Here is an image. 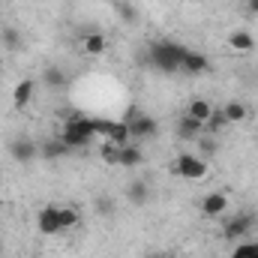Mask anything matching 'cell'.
Listing matches in <instances>:
<instances>
[{"label": "cell", "mask_w": 258, "mask_h": 258, "mask_svg": "<svg viewBox=\"0 0 258 258\" xmlns=\"http://www.w3.org/2000/svg\"><path fill=\"white\" fill-rule=\"evenodd\" d=\"M183 54H186V45L171 42V39H159V42H153V45L147 48V60H150V66H153L156 72H162V75L180 72Z\"/></svg>", "instance_id": "6da1fadb"}, {"label": "cell", "mask_w": 258, "mask_h": 258, "mask_svg": "<svg viewBox=\"0 0 258 258\" xmlns=\"http://www.w3.org/2000/svg\"><path fill=\"white\" fill-rule=\"evenodd\" d=\"M60 138L69 150H84L93 144L96 138V126H93V117L87 114H72L60 123Z\"/></svg>", "instance_id": "7a4b0ae2"}, {"label": "cell", "mask_w": 258, "mask_h": 258, "mask_svg": "<svg viewBox=\"0 0 258 258\" xmlns=\"http://www.w3.org/2000/svg\"><path fill=\"white\" fill-rule=\"evenodd\" d=\"M123 123L129 126V141H147V138H153L156 132H159V123H156V117H150V114H144V111H138V108H129L126 117H123Z\"/></svg>", "instance_id": "3957f363"}, {"label": "cell", "mask_w": 258, "mask_h": 258, "mask_svg": "<svg viewBox=\"0 0 258 258\" xmlns=\"http://www.w3.org/2000/svg\"><path fill=\"white\" fill-rule=\"evenodd\" d=\"M174 171L183 180H204L207 177V159H201L198 153H180L174 159Z\"/></svg>", "instance_id": "277c9868"}, {"label": "cell", "mask_w": 258, "mask_h": 258, "mask_svg": "<svg viewBox=\"0 0 258 258\" xmlns=\"http://www.w3.org/2000/svg\"><path fill=\"white\" fill-rule=\"evenodd\" d=\"M252 225H255V216H249V213H234V216H228L225 219V225H222V237L225 240H246L249 237V231H252Z\"/></svg>", "instance_id": "5b68a950"}, {"label": "cell", "mask_w": 258, "mask_h": 258, "mask_svg": "<svg viewBox=\"0 0 258 258\" xmlns=\"http://www.w3.org/2000/svg\"><path fill=\"white\" fill-rule=\"evenodd\" d=\"M9 156H12L15 162L27 165V162H33V159L39 156V141H33V138H27V135H18V138L9 141Z\"/></svg>", "instance_id": "8992f818"}, {"label": "cell", "mask_w": 258, "mask_h": 258, "mask_svg": "<svg viewBox=\"0 0 258 258\" xmlns=\"http://www.w3.org/2000/svg\"><path fill=\"white\" fill-rule=\"evenodd\" d=\"M36 228H39V234H60L63 231V225H60V207L57 204H45V207H39V213H36Z\"/></svg>", "instance_id": "52a82bcc"}, {"label": "cell", "mask_w": 258, "mask_h": 258, "mask_svg": "<svg viewBox=\"0 0 258 258\" xmlns=\"http://www.w3.org/2000/svg\"><path fill=\"white\" fill-rule=\"evenodd\" d=\"M228 195L225 192H207L201 198V213L207 216V219H219V216H225L228 213Z\"/></svg>", "instance_id": "ba28073f"}, {"label": "cell", "mask_w": 258, "mask_h": 258, "mask_svg": "<svg viewBox=\"0 0 258 258\" xmlns=\"http://www.w3.org/2000/svg\"><path fill=\"white\" fill-rule=\"evenodd\" d=\"M180 72H183V75H192V78H195V75H204V72H210V60H207V54H201V51H192V48H186Z\"/></svg>", "instance_id": "9c48e42d"}, {"label": "cell", "mask_w": 258, "mask_h": 258, "mask_svg": "<svg viewBox=\"0 0 258 258\" xmlns=\"http://www.w3.org/2000/svg\"><path fill=\"white\" fill-rule=\"evenodd\" d=\"M33 93H36V81L33 78H21L15 84V90H12V105L15 108H27L30 99H33Z\"/></svg>", "instance_id": "30bf717a"}, {"label": "cell", "mask_w": 258, "mask_h": 258, "mask_svg": "<svg viewBox=\"0 0 258 258\" xmlns=\"http://www.w3.org/2000/svg\"><path fill=\"white\" fill-rule=\"evenodd\" d=\"M201 132H204V123H201V120H195V117H189V114H180V117H177V138L195 141Z\"/></svg>", "instance_id": "8fae6325"}, {"label": "cell", "mask_w": 258, "mask_h": 258, "mask_svg": "<svg viewBox=\"0 0 258 258\" xmlns=\"http://www.w3.org/2000/svg\"><path fill=\"white\" fill-rule=\"evenodd\" d=\"M105 48H108L105 33H84V36H81V51H84V54L99 57V54H105Z\"/></svg>", "instance_id": "7c38bea8"}, {"label": "cell", "mask_w": 258, "mask_h": 258, "mask_svg": "<svg viewBox=\"0 0 258 258\" xmlns=\"http://www.w3.org/2000/svg\"><path fill=\"white\" fill-rule=\"evenodd\" d=\"M228 48L237 51V54H249L255 48V39H252L249 30H234V33H228Z\"/></svg>", "instance_id": "4fadbf2b"}, {"label": "cell", "mask_w": 258, "mask_h": 258, "mask_svg": "<svg viewBox=\"0 0 258 258\" xmlns=\"http://www.w3.org/2000/svg\"><path fill=\"white\" fill-rule=\"evenodd\" d=\"M141 162H144V153H141V147H138L135 141L120 144V159H117L120 168H135V165H141Z\"/></svg>", "instance_id": "5bb4252c"}, {"label": "cell", "mask_w": 258, "mask_h": 258, "mask_svg": "<svg viewBox=\"0 0 258 258\" xmlns=\"http://www.w3.org/2000/svg\"><path fill=\"white\" fill-rule=\"evenodd\" d=\"M69 153H72V150L63 144L60 135H57V138H48V141L39 144V156H42V159H60V156H69Z\"/></svg>", "instance_id": "9a60e30c"}, {"label": "cell", "mask_w": 258, "mask_h": 258, "mask_svg": "<svg viewBox=\"0 0 258 258\" xmlns=\"http://www.w3.org/2000/svg\"><path fill=\"white\" fill-rule=\"evenodd\" d=\"M126 198H129V204H135V207H144V204L150 201V186H147L144 180H129Z\"/></svg>", "instance_id": "2e32d148"}, {"label": "cell", "mask_w": 258, "mask_h": 258, "mask_svg": "<svg viewBox=\"0 0 258 258\" xmlns=\"http://www.w3.org/2000/svg\"><path fill=\"white\" fill-rule=\"evenodd\" d=\"M195 147H198V156H201V159H213V156L219 153V135L201 132V135L195 138Z\"/></svg>", "instance_id": "e0dca14e"}, {"label": "cell", "mask_w": 258, "mask_h": 258, "mask_svg": "<svg viewBox=\"0 0 258 258\" xmlns=\"http://www.w3.org/2000/svg\"><path fill=\"white\" fill-rule=\"evenodd\" d=\"M66 81H69V75H66L63 66H45V72H42V84L45 87L57 90V87H66Z\"/></svg>", "instance_id": "ac0fdd59"}, {"label": "cell", "mask_w": 258, "mask_h": 258, "mask_svg": "<svg viewBox=\"0 0 258 258\" xmlns=\"http://www.w3.org/2000/svg\"><path fill=\"white\" fill-rule=\"evenodd\" d=\"M213 108H216V105H213L210 99H201V96H198V99H192V102L186 105V114L195 117V120H201V123H207V117L213 114Z\"/></svg>", "instance_id": "d6986e66"}, {"label": "cell", "mask_w": 258, "mask_h": 258, "mask_svg": "<svg viewBox=\"0 0 258 258\" xmlns=\"http://www.w3.org/2000/svg\"><path fill=\"white\" fill-rule=\"evenodd\" d=\"M228 126H231V123H228L225 111H222V108H213V114H210L207 123H204V132H207V135H222Z\"/></svg>", "instance_id": "ffe728a7"}, {"label": "cell", "mask_w": 258, "mask_h": 258, "mask_svg": "<svg viewBox=\"0 0 258 258\" xmlns=\"http://www.w3.org/2000/svg\"><path fill=\"white\" fill-rule=\"evenodd\" d=\"M222 111H225L228 123H243V120L249 117V108H246L240 99H231V102H225V105H222Z\"/></svg>", "instance_id": "44dd1931"}, {"label": "cell", "mask_w": 258, "mask_h": 258, "mask_svg": "<svg viewBox=\"0 0 258 258\" xmlns=\"http://www.w3.org/2000/svg\"><path fill=\"white\" fill-rule=\"evenodd\" d=\"M60 225H63V231L78 228V225H81V210H75V207H60Z\"/></svg>", "instance_id": "7402d4cb"}, {"label": "cell", "mask_w": 258, "mask_h": 258, "mask_svg": "<svg viewBox=\"0 0 258 258\" xmlns=\"http://www.w3.org/2000/svg\"><path fill=\"white\" fill-rule=\"evenodd\" d=\"M228 258H258V240H240Z\"/></svg>", "instance_id": "603a6c76"}, {"label": "cell", "mask_w": 258, "mask_h": 258, "mask_svg": "<svg viewBox=\"0 0 258 258\" xmlns=\"http://www.w3.org/2000/svg\"><path fill=\"white\" fill-rule=\"evenodd\" d=\"M0 45H3L6 51H18V48H21V33H18L15 27H6V30L0 33Z\"/></svg>", "instance_id": "cb8c5ba5"}, {"label": "cell", "mask_w": 258, "mask_h": 258, "mask_svg": "<svg viewBox=\"0 0 258 258\" xmlns=\"http://www.w3.org/2000/svg\"><path fill=\"white\" fill-rule=\"evenodd\" d=\"M99 156H102L108 165H117V159H120V144H114V141H102Z\"/></svg>", "instance_id": "d4e9b609"}, {"label": "cell", "mask_w": 258, "mask_h": 258, "mask_svg": "<svg viewBox=\"0 0 258 258\" xmlns=\"http://www.w3.org/2000/svg\"><path fill=\"white\" fill-rule=\"evenodd\" d=\"M96 210H99V213H114V201H111V198H99V201H96Z\"/></svg>", "instance_id": "484cf974"}, {"label": "cell", "mask_w": 258, "mask_h": 258, "mask_svg": "<svg viewBox=\"0 0 258 258\" xmlns=\"http://www.w3.org/2000/svg\"><path fill=\"white\" fill-rule=\"evenodd\" d=\"M147 258H174V255H171V252H150Z\"/></svg>", "instance_id": "4316f807"}, {"label": "cell", "mask_w": 258, "mask_h": 258, "mask_svg": "<svg viewBox=\"0 0 258 258\" xmlns=\"http://www.w3.org/2000/svg\"><path fill=\"white\" fill-rule=\"evenodd\" d=\"M249 6H252V9L258 12V0H249Z\"/></svg>", "instance_id": "83f0119b"}]
</instances>
